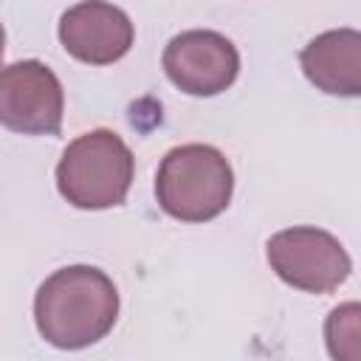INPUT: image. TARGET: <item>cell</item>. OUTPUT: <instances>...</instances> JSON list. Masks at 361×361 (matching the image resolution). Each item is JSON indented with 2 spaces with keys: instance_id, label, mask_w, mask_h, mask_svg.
Here are the masks:
<instances>
[{
  "instance_id": "obj_3",
  "label": "cell",
  "mask_w": 361,
  "mask_h": 361,
  "mask_svg": "<svg viewBox=\"0 0 361 361\" xmlns=\"http://www.w3.org/2000/svg\"><path fill=\"white\" fill-rule=\"evenodd\" d=\"M135 175V158L113 130H90L68 144L56 164L59 195L87 212L121 206Z\"/></svg>"
},
{
  "instance_id": "obj_5",
  "label": "cell",
  "mask_w": 361,
  "mask_h": 361,
  "mask_svg": "<svg viewBox=\"0 0 361 361\" xmlns=\"http://www.w3.org/2000/svg\"><path fill=\"white\" fill-rule=\"evenodd\" d=\"M65 93L56 73L39 59L0 68V124L23 135H56Z\"/></svg>"
},
{
  "instance_id": "obj_7",
  "label": "cell",
  "mask_w": 361,
  "mask_h": 361,
  "mask_svg": "<svg viewBox=\"0 0 361 361\" xmlns=\"http://www.w3.org/2000/svg\"><path fill=\"white\" fill-rule=\"evenodd\" d=\"M135 39V28L118 6L107 0H82L59 17L62 48L85 65L118 62Z\"/></svg>"
},
{
  "instance_id": "obj_2",
  "label": "cell",
  "mask_w": 361,
  "mask_h": 361,
  "mask_svg": "<svg viewBox=\"0 0 361 361\" xmlns=\"http://www.w3.org/2000/svg\"><path fill=\"white\" fill-rule=\"evenodd\" d=\"M234 192L228 158L212 144H180L161 158L155 197L180 223H206L226 212Z\"/></svg>"
},
{
  "instance_id": "obj_10",
  "label": "cell",
  "mask_w": 361,
  "mask_h": 361,
  "mask_svg": "<svg viewBox=\"0 0 361 361\" xmlns=\"http://www.w3.org/2000/svg\"><path fill=\"white\" fill-rule=\"evenodd\" d=\"M3 51H6V31H3V23H0V62H3Z\"/></svg>"
},
{
  "instance_id": "obj_1",
  "label": "cell",
  "mask_w": 361,
  "mask_h": 361,
  "mask_svg": "<svg viewBox=\"0 0 361 361\" xmlns=\"http://www.w3.org/2000/svg\"><path fill=\"white\" fill-rule=\"evenodd\" d=\"M118 319V290L93 265L54 271L34 296L39 336L59 350H82L102 341Z\"/></svg>"
},
{
  "instance_id": "obj_9",
  "label": "cell",
  "mask_w": 361,
  "mask_h": 361,
  "mask_svg": "<svg viewBox=\"0 0 361 361\" xmlns=\"http://www.w3.org/2000/svg\"><path fill=\"white\" fill-rule=\"evenodd\" d=\"M361 307L355 302H347L336 307L324 322V338L333 358L341 361H358L361 355V324H358Z\"/></svg>"
},
{
  "instance_id": "obj_8",
  "label": "cell",
  "mask_w": 361,
  "mask_h": 361,
  "mask_svg": "<svg viewBox=\"0 0 361 361\" xmlns=\"http://www.w3.org/2000/svg\"><path fill=\"white\" fill-rule=\"evenodd\" d=\"M305 76L330 96L361 93V34L355 28H333L313 37L299 54Z\"/></svg>"
},
{
  "instance_id": "obj_4",
  "label": "cell",
  "mask_w": 361,
  "mask_h": 361,
  "mask_svg": "<svg viewBox=\"0 0 361 361\" xmlns=\"http://www.w3.org/2000/svg\"><path fill=\"white\" fill-rule=\"evenodd\" d=\"M265 254L276 276L305 293H330L353 271V259L338 237L316 226L276 231L268 240Z\"/></svg>"
},
{
  "instance_id": "obj_6",
  "label": "cell",
  "mask_w": 361,
  "mask_h": 361,
  "mask_svg": "<svg viewBox=\"0 0 361 361\" xmlns=\"http://www.w3.org/2000/svg\"><path fill=\"white\" fill-rule=\"evenodd\" d=\"M161 62L169 82L189 96H217L231 87L240 73L234 42L209 28L175 34L164 48Z\"/></svg>"
}]
</instances>
